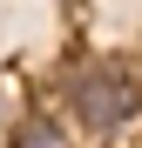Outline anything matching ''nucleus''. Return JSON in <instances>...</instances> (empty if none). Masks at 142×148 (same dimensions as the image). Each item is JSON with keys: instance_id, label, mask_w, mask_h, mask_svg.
Returning a JSON list of instances; mask_svg holds the SVG:
<instances>
[{"instance_id": "obj_1", "label": "nucleus", "mask_w": 142, "mask_h": 148, "mask_svg": "<svg viewBox=\"0 0 142 148\" xmlns=\"http://www.w3.org/2000/svg\"><path fill=\"white\" fill-rule=\"evenodd\" d=\"M68 114H75L88 135L115 141L135 121V74L122 61H81L75 74H68Z\"/></svg>"}, {"instance_id": "obj_2", "label": "nucleus", "mask_w": 142, "mask_h": 148, "mask_svg": "<svg viewBox=\"0 0 142 148\" xmlns=\"http://www.w3.org/2000/svg\"><path fill=\"white\" fill-rule=\"evenodd\" d=\"M7 148H75V141H68V128H61L54 114H20Z\"/></svg>"}, {"instance_id": "obj_3", "label": "nucleus", "mask_w": 142, "mask_h": 148, "mask_svg": "<svg viewBox=\"0 0 142 148\" xmlns=\"http://www.w3.org/2000/svg\"><path fill=\"white\" fill-rule=\"evenodd\" d=\"M0 121H7V94H0Z\"/></svg>"}]
</instances>
